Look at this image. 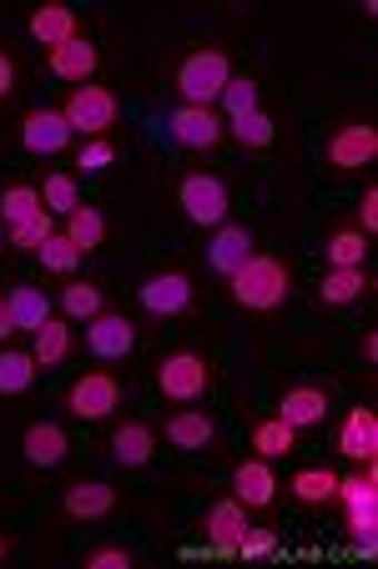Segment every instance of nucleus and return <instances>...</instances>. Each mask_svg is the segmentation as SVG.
Wrapping results in <instances>:
<instances>
[{"label":"nucleus","instance_id":"c85d7f7f","mask_svg":"<svg viewBox=\"0 0 378 569\" xmlns=\"http://www.w3.org/2000/svg\"><path fill=\"white\" fill-rule=\"evenodd\" d=\"M66 237H71L81 252L101 248V237H107V217H101L97 207H76V212L66 217Z\"/></svg>","mask_w":378,"mask_h":569},{"label":"nucleus","instance_id":"aec40b11","mask_svg":"<svg viewBox=\"0 0 378 569\" xmlns=\"http://www.w3.org/2000/svg\"><path fill=\"white\" fill-rule=\"evenodd\" d=\"M151 453H157V439H151L147 423H121V429L111 433V459H117L121 469H141Z\"/></svg>","mask_w":378,"mask_h":569},{"label":"nucleus","instance_id":"f704fd0d","mask_svg":"<svg viewBox=\"0 0 378 569\" xmlns=\"http://www.w3.org/2000/svg\"><path fill=\"white\" fill-rule=\"evenodd\" d=\"M217 101L227 107V117H248V111H258V81L252 76H232Z\"/></svg>","mask_w":378,"mask_h":569},{"label":"nucleus","instance_id":"9d476101","mask_svg":"<svg viewBox=\"0 0 378 569\" xmlns=\"http://www.w3.org/2000/svg\"><path fill=\"white\" fill-rule=\"evenodd\" d=\"M141 308L157 312V318H177V312L192 308V282L182 278V272H162V278H147L137 288Z\"/></svg>","mask_w":378,"mask_h":569},{"label":"nucleus","instance_id":"2eb2a0df","mask_svg":"<svg viewBox=\"0 0 378 569\" xmlns=\"http://www.w3.org/2000/svg\"><path fill=\"white\" fill-rule=\"evenodd\" d=\"M61 509L71 519H107L111 509H117V489L101 479H87V483H71L61 499Z\"/></svg>","mask_w":378,"mask_h":569},{"label":"nucleus","instance_id":"473e14b6","mask_svg":"<svg viewBox=\"0 0 378 569\" xmlns=\"http://www.w3.org/2000/svg\"><path fill=\"white\" fill-rule=\"evenodd\" d=\"M324 252H328V262H334V268H364L368 237H364V232H334Z\"/></svg>","mask_w":378,"mask_h":569},{"label":"nucleus","instance_id":"ddd939ff","mask_svg":"<svg viewBox=\"0 0 378 569\" xmlns=\"http://www.w3.org/2000/svg\"><path fill=\"white\" fill-rule=\"evenodd\" d=\"M71 137H76V131L66 127L61 111H31V117H26V127H21L26 151H36V157H56V151H66V147H71Z\"/></svg>","mask_w":378,"mask_h":569},{"label":"nucleus","instance_id":"1a4fd4ad","mask_svg":"<svg viewBox=\"0 0 378 569\" xmlns=\"http://www.w3.org/2000/svg\"><path fill=\"white\" fill-rule=\"evenodd\" d=\"M374 157H378V127H368V121H354V127L334 131V141H328V161L338 172H358Z\"/></svg>","mask_w":378,"mask_h":569},{"label":"nucleus","instance_id":"a18cd8bd","mask_svg":"<svg viewBox=\"0 0 378 569\" xmlns=\"http://www.w3.org/2000/svg\"><path fill=\"white\" fill-rule=\"evenodd\" d=\"M6 555H11V545H6V535H0V559H6Z\"/></svg>","mask_w":378,"mask_h":569},{"label":"nucleus","instance_id":"39448f33","mask_svg":"<svg viewBox=\"0 0 378 569\" xmlns=\"http://www.w3.org/2000/svg\"><path fill=\"white\" fill-rule=\"evenodd\" d=\"M61 117H66V127L71 131H81V137L97 141L101 131L117 121V97H111L107 87H76V97L66 101Z\"/></svg>","mask_w":378,"mask_h":569},{"label":"nucleus","instance_id":"ea45409f","mask_svg":"<svg viewBox=\"0 0 378 569\" xmlns=\"http://www.w3.org/2000/svg\"><path fill=\"white\" fill-rule=\"evenodd\" d=\"M111 161H117V147H111L107 137H97V141L81 147V161H76V167H81V172H101V167H111Z\"/></svg>","mask_w":378,"mask_h":569},{"label":"nucleus","instance_id":"a211bd4d","mask_svg":"<svg viewBox=\"0 0 378 569\" xmlns=\"http://www.w3.org/2000/svg\"><path fill=\"white\" fill-rule=\"evenodd\" d=\"M212 439H217V423L207 419L202 409H182V413H172V419H167V443H172V449L197 453V449H207Z\"/></svg>","mask_w":378,"mask_h":569},{"label":"nucleus","instance_id":"a19ab883","mask_svg":"<svg viewBox=\"0 0 378 569\" xmlns=\"http://www.w3.org/2000/svg\"><path fill=\"white\" fill-rule=\"evenodd\" d=\"M87 569H131V555L121 545H107V549H91L87 555Z\"/></svg>","mask_w":378,"mask_h":569},{"label":"nucleus","instance_id":"7c9ffc66","mask_svg":"<svg viewBox=\"0 0 378 569\" xmlns=\"http://www.w3.org/2000/svg\"><path fill=\"white\" fill-rule=\"evenodd\" d=\"M292 495H298L302 505H328V499L338 495V473L334 469H298L292 473Z\"/></svg>","mask_w":378,"mask_h":569},{"label":"nucleus","instance_id":"37998d69","mask_svg":"<svg viewBox=\"0 0 378 569\" xmlns=\"http://www.w3.org/2000/svg\"><path fill=\"white\" fill-rule=\"evenodd\" d=\"M11 87H16V66H11V56L0 51V101L11 97Z\"/></svg>","mask_w":378,"mask_h":569},{"label":"nucleus","instance_id":"423d86ee","mask_svg":"<svg viewBox=\"0 0 378 569\" xmlns=\"http://www.w3.org/2000/svg\"><path fill=\"white\" fill-rule=\"evenodd\" d=\"M167 131H172V141L187 151H212L217 141H222V121H217L212 107H177L172 117H167Z\"/></svg>","mask_w":378,"mask_h":569},{"label":"nucleus","instance_id":"f3484780","mask_svg":"<svg viewBox=\"0 0 378 569\" xmlns=\"http://www.w3.org/2000/svg\"><path fill=\"white\" fill-rule=\"evenodd\" d=\"M232 489H238L232 499H242L248 509H268L272 495H278V479H272L268 459H248V463H238V473H232Z\"/></svg>","mask_w":378,"mask_h":569},{"label":"nucleus","instance_id":"6ab92c4d","mask_svg":"<svg viewBox=\"0 0 378 569\" xmlns=\"http://www.w3.org/2000/svg\"><path fill=\"white\" fill-rule=\"evenodd\" d=\"M66 449H71V439H66L61 423H31L26 429V463H36V469H56Z\"/></svg>","mask_w":378,"mask_h":569},{"label":"nucleus","instance_id":"7ed1b4c3","mask_svg":"<svg viewBox=\"0 0 378 569\" xmlns=\"http://www.w3.org/2000/svg\"><path fill=\"white\" fill-rule=\"evenodd\" d=\"M177 202H182V212L192 217L197 227H222L227 222V207H232V197H227V182L212 172H192L182 177V187H177Z\"/></svg>","mask_w":378,"mask_h":569},{"label":"nucleus","instance_id":"4be33fe9","mask_svg":"<svg viewBox=\"0 0 378 569\" xmlns=\"http://www.w3.org/2000/svg\"><path fill=\"white\" fill-rule=\"evenodd\" d=\"M31 36L56 51V46H66L76 36V11L71 6H41V11L31 16Z\"/></svg>","mask_w":378,"mask_h":569},{"label":"nucleus","instance_id":"f257e3e1","mask_svg":"<svg viewBox=\"0 0 378 569\" xmlns=\"http://www.w3.org/2000/svg\"><path fill=\"white\" fill-rule=\"evenodd\" d=\"M288 288H292L288 262L268 258V252H252V258L232 272V298L252 312H268V308H278V302H288Z\"/></svg>","mask_w":378,"mask_h":569},{"label":"nucleus","instance_id":"e433bc0d","mask_svg":"<svg viewBox=\"0 0 378 569\" xmlns=\"http://www.w3.org/2000/svg\"><path fill=\"white\" fill-rule=\"evenodd\" d=\"M61 308H66V318H97L101 312V288H91V282H76V288H66L61 292Z\"/></svg>","mask_w":378,"mask_h":569},{"label":"nucleus","instance_id":"bb28decb","mask_svg":"<svg viewBox=\"0 0 378 569\" xmlns=\"http://www.w3.org/2000/svg\"><path fill=\"white\" fill-rule=\"evenodd\" d=\"M364 288H368L364 268H334V272L324 278V288H318V298H324L328 308H344V302L364 298Z\"/></svg>","mask_w":378,"mask_h":569},{"label":"nucleus","instance_id":"5701e85b","mask_svg":"<svg viewBox=\"0 0 378 569\" xmlns=\"http://www.w3.org/2000/svg\"><path fill=\"white\" fill-rule=\"evenodd\" d=\"M71 353V328H66L61 318H46L41 328H36V343H31V358L41 368H56L61 358Z\"/></svg>","mask_w":378,"mask_h":569},{"label":"nucleus","instance_id":"72a5a7b5","mask_svg":"<svg viewBox=\"0 0 378 569\" xmlns=\"http://www.w3.org/2000/svg\"><path fill=\"white\" fill-rule=\"evenodd\" d=\"M36 212H46V202H41V192H36V187H11V192L0 197V217H6V222H31Z\"/></svg>","mask_w":378,"mask_h":569},{"label":"nucleus","instance_id":"c9c22d12","mask_svg":"<svg viewBox=\"0 0 378 569\" xmlns=\"http://www.w3.org/2000/svg\"><path fill=\"white\" fill-rule=\"evenodd\" d=\"M41 202L51 207V212H66V217H71L76 207H81V192H76V177H66V172L46 177V192H41Z\"/></svg>","mask_w":378,"mask_h":569},{"label":"nucleus","instance_id":"f03ea898","mask_svg":"<svg viewBox=\"0 0 378 569\" xmlns=\"http://www.w3.org/2000/svg\"><path fill=\"white\" fill-rule=\"evenodd\" d=\"M232 81V66L222 51H192L177 71V87H182V107H212L222 97V87Z\"/></svg>","mask_w":378,"mask_h":569},{"label":"nucleus","instance_id":"9b49d317","mask_svg":"<svg viewBox=\"0 0 378 569\" xmlns=\"http://www.w3.org/2000/svg\"><path fill=\"white\" fill-rule=\"evenodd\" d=\"M66 403H71L76 419H107V413L121 403V388L111 373H87L81 383H71V398H66Z\"/></svg>","mask_w":378,"mask_h":569},{"label":"nucleus","instance_id":"393cba45","mask_svg":"<svg viewBox=\"0 0 378 569\" xmlns=\"http://www.w3.org/2000/svg\"><path fill=\"white\" fill-rule=\"evenodd\" d=\"M252 449H258V459H282V453L298 449V429L282 419H268L252 429Z\"/></svg>","mask_w":378,"mask_h":569},{"label":"nucleus","instance_id":"6e6552de","mask_svg":"<svg viewBox=\"0 0 378 569\" xmlns=\"http://www.w3.org/2000/svg\"><path fill=\"white\" fill-rule=\"evenodd\" d=\"M87 348L101 363H117V358H127L131 348H137V328H131L121 312H97L87 328Z\"/></svg>","mask_w":378,"mask_h":569},{"label":"nucleus","instance_id":"20e7f679","mask_svg":"<svg viewBox=\"0 0 378 569\" xmlns=\"http://www.w3.org/2000/svg\"><path fill=\"white\" fill-rule=\"evenodd\" d=\"M157 388L172 403H197L207 393V358L202 353H172L157 368Z\"/></svg>","mask_w":378,"mask_h":569},{"label":"nucleus","instance_id":"b1692460","mask_svg":"<svg viewBox=\"0 0 378 569\" xmlns=\"http://www.w3.org/2000/svg\"><path fill=\"white\" fill-rule=\"evenodd\" d=\"M6 308H11V322H16V328H26V333H36V328L51 318V302H46L41 288H11Z\"/></svg>","mask_w":378,"mask_h":569},{"label":"nucleus","instance_id":"4468645a","mask_svg":"<svg viewBox=\"0 0 378 569\" xmlns=\"http://www.w3.org/2000/svg\"><path fill=\"white\" fill-rule=\"evenodd\" d=\"M278 419L292 423V429H314V423H324L328 419V388H314V383L288 388V393H282Z\"/></svg>","mask_w":378,"mask_h":569},{"label":"nucleus","instance_id":"2f4dec72","mask_svg":"<svg viewBox=\"0 0 378 569\" xmlns=\"http://www.w3.org/2000/svg\"><path fill=\"white\" fill-rule=\"evenodd\" d=\"M36 258H41L46 272H76V268H81V248H76L66 232H51V237H46Z\"/></svg>","mask_w":378,"mask_h":569},{"label":"nucleus","instance_id":"4c0bfd02","mask_svg":"<svg viewBox=\"0 0 378 569\" xmlns=\"http://www.w3.org/2000/svg\"><path fill=\"white\" fill-rule=\"evenodd\" d=\"M56 227H51V212H36L31 222H16L11 227V248H21V252H41V242L51 237Z\"/></svg>","mask_w":378,"mask_h":569},{"label":"nucleus","instance_id":"cd10ccee","mask_svg":"<svg viewBox=\"0 0 378 569\" xmlns=\"http://www.w3.org/2000/svg\"><path fill=\"white\" fill-rule=\"evenodd\" d=\"M36 358L31 353H16V348H6V353H0V393L11 398V393H26V388L36 383Z\"/></svg>","mask_w":378,"mask_h":569},{"label":"nucleus","instance_id":"79ce46f5","mask_svg":"<svg viewBox=\"0 0 378 569\" xmlns=\"http://www.w3.org/2000/svg\"><path fill=\"white\" fill-rule=\"evenodd\" d=\"M358 217H364V237L378 227V187H368L364 192V207H358Z\"/></svg>","mask_w":378,"mask_h":569},{"label":"nucleus","instance_id":"0eeeda50","mask_svg":"<svg viewBox=\"0 0 378 569\" xmlns=\"http://www.w3.org/2000/svg\"><path fill=\"white\" fill-rule=\"evenodd\" d=\"M202 529H207V539H212V555L232 559V549H238V539L252 529V525H248V505H242V499H217V505L207 509Z\"/></svg>","mask_w":378,"mask_h":569},{"label":"nucleus","instance_id":"f8f14e48","mask_svg":"<svg viewBox=\"0 0 378 569\" xmlns=\"http://www.w3.org/2000/svg\"><path fill=\"white\" fill-rule=\"evenodd\" d=\"M252 258V232L242 222H222L212 232V248H207V262H212V272H222V278H232V272L242 268V262Z\"/></svg>","mask_w":378,"mask_h":569},{"label":"nucleus","instance_id":"c03bdc74","mask_svg":"<svg viewBox=\"0 0 378 569\" xmlns=\"http://www.w3.org/2000/svg\"><path fill=\"white\" fill-rule=\"evenodd\" d=\"M16 333V322H11V308H6V302H0V338H11Z\"/></svg>","mask_w":378,"mask_h":569},{"label":"nucleus","instance_id":"412c9836","mask_svg":"<svg viewBox=\"0 0 378 569\" xmlns=\"http://www.w3.org/2000/svg\"><path fill=\"white\" fill-rule=\"evenodd\" d=\"M51 71L61 76V81H91V71H97V46L71 36L66 46L51 51Z\"/></svg>","mask_w":378,"mask_h":569},{"label":"nucleus","instance_id":"c756f323","mask_svg":"<svg viewBox=\"0 0 378 569\" xmlns=\"http://www.w3.org/2000/svg\"><path fill=\"white\" fill-rule=\"evenodd\" d=\"M227 131H232V141H238V147H248V151L272 147V137H278L272 117H262V111H248V117H232V121H227Z\"/></svg>","mask_w":378,"mask_h":569},{"label":"nucleus","instance_id":"a878e982","mask_svg":"<svg viewBox=\"0 0 378 569\" xmlns=\"http://www.w3.org/2000/svg\"><path fill=\"white\" fill-rule=\"evenodd\" d=\"M344 499L348 515H358V509H378V473H374V459H368L364 473H354V479H338V495Z\"/></svg>","mask_w":378,"mask_h":569},{"label":"nucleus","instance_id":"58836bf2","mask_svg":"<svg viewBox=\"0 0 378 569\" xmlns=\"http://www.w3.org/2000/svg\"><path fill=\"white\" fill-rule=\"evenodd\" d=\"M272 549H278V535H272V529H248V535L238 539V549H232V555L262 559V555H272Z\"/></svg>","mask_w":378,"mask_h":569},{"label":"nucleus","instance_id":"dca6fc26","mask_svg":"<svg viewBox=\"0 0 378 569\" xmlns=\"http://www.w3.org/2000/svg\"><path fill=\"white\" fill-rule=\"evenodd\" d=\"M338 449H344L348 459H358V463L378 459V419H374V409H348L344 429H338Z\"/></svg>","mask_w":378,"mask_h":569}]
</instances>
